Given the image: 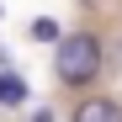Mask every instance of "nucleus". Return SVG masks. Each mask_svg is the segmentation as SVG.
I'll list each match as a JSON object with an SVG mask.
<instances>
[{"label": "nucleus", "mask_w": 122, "mask_h": 122, "mask_svg": "<svg viewBox=\"0 0 122 122\" xmlns=\"http://www.w3.org/2000/svg\"><path fill=\"white\" fill-rule=\"evenodd\" d=\"M74 122H122V112L112 106V101H101V96H90L85 106L74 112Z\"/></svg>", "instance_id": "obj_2"}, {"label": "nucleus", "mask_w": 122, "mask_h": 122, "mask_svg": "<svg viewBox=\"0 0 122 122\" xmlns=\"http://www.w3.org/2000/svg\"><path fill=\"white\" fill-rule=\"evenodd\" d=\"M21 101H27V85H21L16 74L0 69V106H21Z\"/></svg>", "instance_id": "obj_3"}, {"label": "nucleus", "mask_w": 122, "mask_h": 122, "mask_svg": "<svg viewBox=\"0 0 122 122\" xmlns=\"http://www.w3.org/2000/svg\"><path fill=\"white\" fill-rule=\"evenodd\" d=\"M96 69H101V43H96V37L74 32V37L58 43V74H64L69 85H90Z\"/></svg>", "instance_id": "obj_1"}]
</instances>
